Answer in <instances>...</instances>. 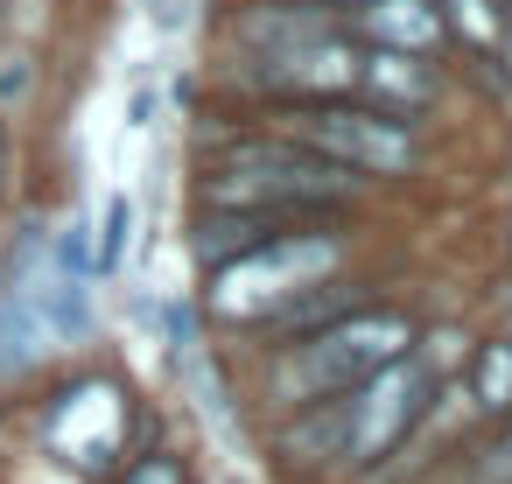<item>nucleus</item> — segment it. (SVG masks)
<instances>
[{
    "mask_svg": "<svg viewBox=\"0 0 512 484\" xmlns=\"http://www.w3.org/2000/svg\"><path fill=\"white\" fill-rule=\"evenodd\" d=\"M505 57H512V50H505Z\"/></svg>",
    "mask_w": 512,
    "mask_h": 484,
    "instance_id": "393cba45",
    "label": "nucleus"
},
{
    "mask_svg": "<svg viewBox=\"0 0 512 484\" xmlns=\"http://www.w3.org/2000/svg\"><path fill=\"white\" fill-rule=\"evenodd\" d=\"M484 407H512V344H491L484 351Z\"/></svg>",
    "mask_w": 512,
    "mask_h": 484,
    "instance_id": "dca6fc26",
    "label": "nucleus"
},
{
    "mask_svg": "<svg viewBox=\"0 0 512 484\" xmlns=\"http://www.w3.org/2000/svg\"><path fill=\"white\" fill-rule=\"evenodd\" d=\"M127 484H183V477H176V463H162V456H155V463L127 470Z\"/></svg>",
    "mask_w": 512,
    "mask_h": 484,
    "instance_id": "aec40b11",
    "label": "nucleus"
},
{
    "mask_svg": "<svg viewBox=\"0 0 512 484\" xmlns=\"http://www.w3.org/2000/svg\"><path fill=\"white\" fill-rule=\"evenodd\" d=\"M15 295L36 309V323H43V337L50 344H85L92 337V281L85 274H71V267H57L50 253H43V232L29 225L22 232V246H15Z\"/></svg>",
    "mask_w": 512,
    "mask_h": 484,
    "instance_id": "7ed1b4c3",
    "label": "nucleus"
},
{
    "mask_svg": "<svg viewBox=\"0 0 512 484\" xmlns=\"http://www.w3.org/2000/svg\"><path fill=\"white\" fill-rule=\"evenodd\" d=\"M428 358H435V365H456V358H463V337H456V330H435V337H428Z\"/></svg>",
    "mask_w": 512,
    "mask_h": 484,
    "instance_id": "6ab92c4d",
    "label": "nucleus"
},
{
    "mask_svg": "<svg viewBox=\"0 0 512 484\" xmlns=\"http://www.w3.org/2000/svg\"><path fill=\"white\" fill-rule=\"evenodd\" d=\"M372 36H386V43H407V50H428L435 36H442V22H435V8L428 0H372Z\"/></svg>",
    "mask_w": 512,
    "mask_h": 484,
    "instance_id": "9d476101",
    "label": "nucleus"
},
{
    "mask_svg": "<svg viewBox=\"0 0 512 484\" xmlns=\"http://www.w3.org/2000/svg\"><path fill=\"white\" fill-rule=\"evenodd\" d=\"M120 428H127L120 393H113V386H78V393H64V407L50 414V449L92 470V463H106V456H113Z\"/></svg>",
    "mask_w": 512,
    "mask_h": 484,
    "instance_id": "423d86ee",
    "label": "nucleus"
},
{
    "mask_svg": "<svg viewBox=\"0 0 512 484\" xmlns=\"http://www.w3.org/2000/svg\"><path fill=\"white\" fill-rule=\"evenodd\" d=\"M505 456H512V442H505Z\"/></svg>",
    "mask_w": 512,
    "mask_h": 484,
    "instance_id": "b1692460",
    "label": "nucleus"
},
{
    "mask_svg": "<svg viewBox=\"0 0 512 484\" xmlns=\"http://www.w3.org/2000/svg\"><path fill=\"white\" fill-rule=\"evenodd\" d=\"M190 15H197V0H155V22L162 29H183Z\"/></svg>",
    "mask_w": 512,
    "mask_h": 484,
    "instance_id": "412c9836",
    "label": "nucleus"
},
{
    "mask_svg": "<svg viewBox=\"0 0 512 484\" xmlns=\"http://www.w3.org/2000/svg\"><path fill=\"white\" fill-rule=\"evenodd\" d=\"M267 64H274V78L295 85V92H337V85L358 78V57L337 50L330 36H323V43H302V50H288V57H267Z\"/></svg>",
    "mask_w": 512,
    "mask_h": 484,
    "instance_id": "6e6552de",
    "label": "nucleus"
},
{
    "mask_svg": "<svg viewBox=\"0 0 512 484\" xmlns=\"http://www.w3.org/2000/svg\"><path fill=\"white\" fill-rule=\"evenodd\" d=\"M176 365H183V386H190V407H197V421L211 428V442L239 463L246 456V442H239V421H232V400H225V386H218V372H211V358H204V344H183L176 351Z\"/></svg>",
    "mask_w": 512,
    "mask_h": 484,
    "instance_id": "0eeeda50",
    "label": "nucleus"
},
{
    "mask_svg": "<svg viewBox=\"0 0 512 484\" xmlns=\"http://www.w3.org/2000/svg\"><path fill=\"white\" fill-rule=\"evenodd\" d=\"M456 22H463L477 43H491V36H498V22H491V8H484V0H456Z\"/></svg>",
    "mask_w": 512,
    "mask_h": 484,
    "instance_id": "a211bd4d",
    "label": "nucleus"
},
{
    "mask_svg": "<svg viewBox=\"0 0 512 484\" xmlns=\"http://www.w3.org/2000/svg\"><path fill=\"white\" fill-rule=\"evenodd\" d=\"M85 232H92V225H85V218H71V225H64V232H57V253H50V260H57V267H71V274H85V281H92V267H99V260H92V239H85Z\"/></svg>",
    "mask_w": 512,
    "mask_h": 484,
    "instance_id": "2eb2a0df",
    "label": "nucleus"
},
{
    "mask_svg": "<svg viewBox=\"0 0 512 484\" xmlns=\"http://www.w3.org/2000/svg\"><path fill=\"white\" fill-rule=\"evenodd\" d=\"M337 267V246L330 239H281V246H253L239 260H218V281H211V309L218 316H267L281 309L302 281H323Z\"/></svg>",
    "mask_w": 512,
    "mask_h": 484,
    "instance_id": "f03ea898",
    "label": "nucleus"
},
{
    "mask_svg": "<svg viewBox=\"0 0 512 484\" xmlns=\"http://www.w3.org/2000/svg\"><path fill=\"white\" fill-rule=\"evenodd\" d=\"M50 351H57V344L43 337L36 309H29L15 288H0V372H8V379H22V372H36Z\"/></svg>",
    "mask_w": 512,
    "mask_h": 484,
    "instance_id": "1a4fd4ad",
    "label": "nucleus"
},
{
    "mask_svg": "<svg viewBox=\"0 0 512 484\" xmlns=\"http://www.w3.org/2000/svg\"><path fill=\"white\" fill-rule=\"evenodd\" d=\"M421 414V372L414 365H400V358H386V365H372V379H365V393L351 400V435H344V456H379L393 435H407V421Z\"/></svg>",
    "mask_w": 512,
    "mask_h": 484,
    "instance_id": "20e7f679",
    "label": "nucleus"
},
{
    "mask_svg": "<svg viewBox=\"0 0 512 484\" xmlns=\"http://www.w3.org/2000/svg\"><path fill=\"white\" fill-rule=\"evenodd\" d=\"M8 8H15V0H0V15H8Z\"/></svg>",
    "mask_w": 512,
    "mask_h": 484,
    "instance_id": "5701e85b",
    "label": "nucleus"
},
{
    "mask_svg": "<svg viewBox=\"0 0 512 484\" xmlns=\"http://www.w3.org/2000/svg\"><path fill=\"white\" fill-rule=\"evenodd\" d=\"M29 85H36L29 57H0V99H29Z\"/></svg>",
    "mask_w": 512,
    "mask_h": 484,
    "instance_id": "f3484780",
    "label": "nucleus"
},
{
    "mask_svg": "<svg viewBox=\"0 0 512 484\" xmlns=\"http://www.w3.org/2000/svg\"><path fill=\"white\" fill-rule=\"evenodd\" d=\"M372 92H386V99H407V106H421V99H435V78L421 71V64H407L400 50H386V57H372L365 71H358Z\"/></svg>",
    "mask_w": 512,
    "mask_h": 484,
    "instance_id": "9b49d317",
    "label": "nucleus"
},
{
    "mask_svg": "<svg viewBox=\"0 0 512 484\" xmlns=\"http://www.w3.org/2000/svg\"><path fill=\"white\" fill-rule=\"evenodd\" d=\"M260 239H267V218H211V225L197 232V253H204V260H225L232 246L253 253Z\"/></svg>",
    "mask_w": 512,
    "mask_h": 484,
    "instance_id": "f8f14e48",
    "label": "nucleus"
},
{
    "mask_svg": "<svg viewBox=\"0 0 512 484\" xmlns=\"http://www.w3.org/2000/svg\"><path fill=\"white\" fill-rule=\"evenodd\" d=\"M407 351V323L400 316H351V323H330L316 344H302V358L274 365V393L281 400H316L330 386H351L358 372L386 365Z\"/></svg>",
    "mask_w": 512,
    "mask_h": 484,
    "instance_id": "f257e3e1",
    "label": "nucleus"
},
{
    "mask_svg": "<svg viewBox=\"0 0 512 484\" xmlns=\"http://www.w3.org/2000/svg\"><path fill=\"white\" fill-rule=\"evenodd\" d=\"M127 246H134V197L120 190V197L106 204V225H99V253H92V260H99V267H120Z\"/></svg>",
    "mask_w": 512,
    "mask_h": 484,
    "instance_id": "ddd939ff",
    "label": "nucleus"
},
{
    "mask_svg": "<svg viewBox=\"0 0 512 484\" xmlns=\"http://www.w3.org/2000/svg\"><path fill=\"white\" fill-rule=\"evenodd\" d=\"M29 484H64V477L57 470H29Z\"/></svg>",
    "mask_w": 512,
    "mask_h": 484,
    "instance_id": "4be33fe9",
    "label": "nucleus"
},
{
    "mask_svg": "<svg viewBox=\"0 0 512 484\" xmlns=\"http://www.w3.org/2000/svg\"><path fill=\"white\" fill-rule=\"evenodd\" d=\"M344 435H351V407H344V414H323V421L288 428V449H295V456H337V449H344Z\"/></svg>",
    "mask_w": 512,
    "mask_h": 484,
    "instance_id": "4468645a",
    "label": "nucleus"
},
{
    "mask_svg": "<svg viewBox=\"0 0 512 484\" xmlns=\"http://www.w3.org/2000/svg\"><path fill=\"white\" fill-rule=\"evenodd\" d=\"M309 141H316L330 162H344V169H379V176L414 169V141H407L393 120H372V113L323 106V113H309Z\"/></svg>",
    "mask_w": 512,
    "mask_h": 484,
    "instance_id": "39448f33",
    "label": "nucleus"
}]
</instances>
